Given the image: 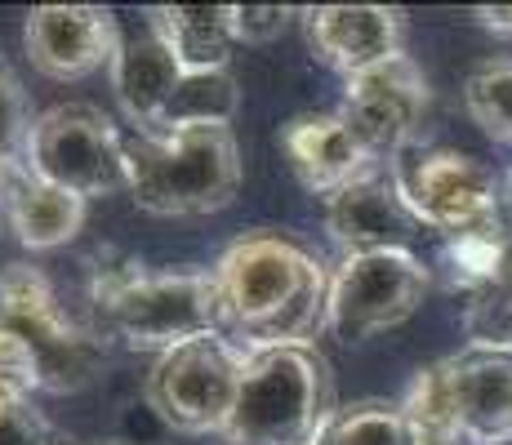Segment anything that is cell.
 <instances>
[{
    "label": "cell",
    "mask_w": 512,
    "mask_h": 445,
    "mask_svg": "<svg viewBox=\"0 0 512 445\" xmlns=\"http://www.w3.org/2000/svg\"><path fill=\"white\" fill-rule=\"evenodd\" d=\"M210 272L223 299V334L245 352L308 343L326 325V267L285 236H241Z\"/></svg>",
    "instance_id": "1"
},
{
    "label": "cell",
    "mask_w": 512,
    "mask_h": 445,
    "mask_svg": "<svg viewBox=\"0 0 512 445\" xmlns=\"http://www.w3.org/2000/svg\"><path fill=\"white\" fill-rule=\"evenodd\" d=\"M401 414L415 445H512V348L468 343L419 370Z\"/></svg>",
    "instance_id": "2"
},
{
    "label": "cell",
    "mask_w": 512,
    "mask_h": 445,
    "mask_svg": "<svg viewBox=\"0 0 512 445\" xmlns=\"http://www.w3.org/2000/svg\"><path fill=\"white\" fill-rule=\"evenodd\" d=\"M134 205L161 219H201L232 205L241 187V147L232 125H187L170 134H125Z\"/></svg>",
    "instance_id": "3"
},
{
    "label": "cell",
    "mask_w": 512,
    "mask_h": 445,
    "mask_svg": "<svg viewBox=\"0 0 512 445\" xmlns=\"http://www.w3.org/2000/svg\"><path fill=\"white\" fill-rule=\"evenodd\" d=\"M94 308L103 330L134 352H170L179 343L223 334V299L214 272H147L139 263H121L98 272Z\"/></svg>",
    "instance_id": "4"
},
{
    "label": "cell",
    "mask_w": 512,
    "mask_h": 445,
    "mask_svg": "<svg viewBox=\"0 0 512 445\" xmlns=\"http://www.w3.org/2000/svg\"><path fill=\"white\" fill-rule=\"evenodd\" d=\"M334 410V374L312 343L263 348L245 361L219 437L228 445H312Z\"/></svg>",
    "instance_id": "5"
},
{
    "label": "cell",
    "mask_w": 512,
    "mask_h": 445,
    "mask_svg": "<svg viewBox=\"0 0 512 445\" xmlns=\"http://www.w3.org/2000/svg\"><path fill=\"white\" fill-rule=\"evenodd\" d=\"M0 325L18 334L41 365V392H76L98 374L103 348L45 281V272L27 263H9L0 272Z\"/></svg>",
    "instance_id": "6"
},
{
    "label": "cell",
    "mask_w": 512,
    "mask_h": 445,
    "mask_svg": "<svg viewBox=\"0 0 512 445\" xmlns=\"http://www.w3.org/2000/svg\"><path fill=\"white\" fill-rule=\"evenodd\" d=\"M245 361H250V352L228 334L179 343L165 356H156L152 374H147V405L165 428L187 432V437L223 432Z\"/></svg>",
    "instance_id": "7"
},
{
    "label": "cell",
    "mask_w": 512,
    "mask_h": 445,
    "mask_svg": "<svg viewBox=\"0 0 512 445\" xmlns=\"http://www.w3.org/2000/svg\"><path fill=\"white\" fill-rule=\"evenodd\" d=\"M23 161L41 178L85 196V201L130 192L125 134L94 103H58L36 116Z\"/></svg>",
    "instance_id": "8"
},
{
    "label": "cell",
    "mask_w": 512,
    "mask_h": 445,
    "mask_svg": "<svg viewBox=\"0 0 512 445\" xmlns=\"http://www.w3.org/2000/svg\"><path fill=\"white\" fill-rule=\"evenodd\" d=\"M423 294H428V267L419 263V254H352L330 276L326 330L357 348L410 321Z\"/></svg>",
    "instance_id": "9"
},
{
    "label": "cell",
    "mask_w": 512,
    "mask_h": 445,
    "mask_svg": "<svg viewBox=\"0 0 512 445\" xmlns=\"http://www.w3.org/2000/svg\"><path fill=\"white\" fill-rule=\"evenodd\" d=\"M397 178L423 227L441 232L446 241H459V236L504 223L495 170L468 152H455V147L406 152L397 161Z\"/></svg>",
    "instance_id": "10"
},
{
    "label": "cell",
    "mask_w": 512,
    "mask_h": 445,
    "mask_svg": "<svg viewBox=\"0 0 512 445\" xmlns=\"http://www.w3.org/2000/svg\"><path fill=\"white\" fill-rule=\"evenodd\" d=\"M339 116L357 130L379 165H397L415 147L428 116V81L410 54H397L370 72L352 76L343 89Z\"/></svg>",
    "instance_id": "11"
},
{
    "label": "cell",
    "mask_w": 512,
    "mask_h": 445,
    "mask_svg": "<svg viewBox=\"0 0 512 445\" xmlns=\"http://www.w3.org/2000/svg\"><path fill=\"white\" fill-rule=\"evenodd\" d=\"M326 232L343 259H352V254H415V241L428 227L401 192L397 165H374L326 201Z\"/></svg>",
    "instance_id": "12"
},
{
    "label": "cell",
    "mask_w": 512,
    "mask_h": 445,
    "mask_svg": "<svg viewBox=\"0 0 512 445\" xmlns=\"http://www.w3.org/2000/svg\"><path fill=\"white\" fill-rule=\"evenodd\" d=\"M121 27L94 5H41L27 14L23 45L32 67L49 81H85L112 67Z\"/></svg>",
    "instance_id": "13"
},
{
    "label": "cell",
    "mask_w": 512,
    "mask_h": 445,
    "mask_svg": "<svg viewBox=\"0 0 512 445\" xmlns=\"http://www.w3.org/2000/svg\"><path fill=\"white\" fill-rule=\"evenodd\" d=\"M107 76H112V94H116V103H121V112L130 116L134 130H143V134H161L165 112H170L174 94H179L187 81L183 63L170 54L161 32L147 23V14L139 27H121V41H116Z\"/></svg>",
    "instance_id": "14"
},
{
    "label": "cell",
    "mask_w": 512,
    "mask_h": 445,
    "mask_svg": "<svg viewBox=\"0 0 512 445\" xmlns=\"http://www.w3.org/2000/svg\"><path fill=\"white\" fill-rule=\"evenodd\" d=\"M303 27H308L312 54L348 81L397 58L401 36H406L401 9L388 5H317L303 9Z\"/></svg>",
    "instance_id": "15"
},
{
    "label": "cell",
    "mask_w": 512,
    "mask_h": 445,
    "mask_svg": "<svg viewBox=\"0 0 512 445\" xmlns=\"http://www.w3.org/2000/svg\"><path fill=\"white\" fill-rule=\"evenodd\" d=\"M281 152H285V161H290V170L299 174V183L308 187V192L326 196V201L379 165L370 156V147L361 143L357 130H352L339 112L294 116L281 130Z\"/></svg>",
    "instance_id": "16"
},
{
    "label": "cell",
    "mask_w": 512,
    "mask_h": 445,
    "mask_svg": "<svg viewBox=\"0 0 512 445\" xmlns=\"http://www.w3.org/2000/svg\"><path fill=\"white\" fill-rule=\"evenodd\" d=\"M0 210H5V223L14 227L18 245H27V250H58V245H67L85 227L90 201L41 178L27 161H18L5 174V187H0Z\"/></svg>",
    "instance_id": "17"
},
{
    "label": "cell",
    "mask_w": 512,
    "mask_h": 445,
    "mask_svg": "<svg viewBox=\"0 0 512 445\" xmlns=\"http://www.w3.org/2000/svg\"><path fill=\"white\" fill-rule=\"evenodd\" d=\"M147 23L161 32L183 72H228L232 49L241 45L232 5H156L147 9Z\"/></svg>",
    "instance_id": "18"
},
{
    "label": "cell",
    "mask_w": 512,
    "mask_h": 445,
    "mask_svg": "<svg viewBox=\"0 0 512 445\" xmlns=\"http://www.w3.org/2000/svg\"><path fill=\"white\" fill-rule=\"evenodd\" d=\"M312 445H415L401 405L388 401H357L334 410V419L321 428Z\"/></svg>",
    "instance_id": "19"
},
{
    "label": "cell",
    "mask_w": 512,
    "mask_h": 445,
    "mask_svg": "<svg viewBox=\"0 0 512 445\" xmlns=\"http://www.w3.org/2000/svg\"><path fill=\"white\" fill-rule=\"evenodd\" d=\"M468 112L495 143L512 147V58L499 63H481L468 76Z\"/></svg>",
    "instance_id": "20"
},
{
    "label": "cell",
    "mask_w": 512,
    "mask_h": 445,
    "mask_svg": "<svg viewBox=\"0 0 512 445\" xmlns=\"http://www.w3.org/2000/svg\"><path fill=\"white\" fill-rule=\"evenodd\" d=\"M32 112H27V94L18 76L0 63V178L14 170L27 156V138H32Z\"/></svg>",
    "instance_id": "21"
},
{
    "label": "cell",
    "mask_w": 512,
    "mask_h": 445,
    "mask_svg": "<svg viewBox=\"0 0 512 445\" xmlns=\"http://www.w3.org/2000/svg\"><path fill=\"white\" fill-rule=\"evenodd\" d=\"M41 392V365L9 325H0V405H27Z\"/></svg>",
    "instance_id": "22"
},
{
    "label": "cell",
    "mask_w": 512,
    "mask_h": 445,
    "mask_svg": "<svg viewBox=\"0 0 512 445\" xmlns=\"http://www.w3.org/2000/svg\"><path fill=\"white\" fill-rule=\"evenodd\" d=\"M294 9L285 5H232V27L241 45H272L290 27Z\"/></svg>",
    "instance_id": "23"
},
{
    "label": "cell",
    "mask_w": 512,
    "mask_h": 445,
    "mask_svg": "<svg viewBox=\"0 0 512 445\" xmlns=\"http://www.w3.org/2000/svg\"><path fill=\"white\" fill-rule=\"evenodd\" d=\"M0 445H54V432L27 405H0Z\"/></svg>",
    "instance_id": "24"
},
{
    "label": "cell",
    "mask_w": 512,
    "mask_h": 445,
    "mask_svg": "<svg viewBox=\"0 0 512 445\" xmlns=\"http://www.w3.org/2000/svg\"><path fill=\"white\" fill-rule=\"evenodd\" d=\"M477 18L490 32H512V9H477Z\"/></svg>",
    "instance_id": "25"
},
{
    "label": "cell",
    "mask_w": 512,
    "mask_h": 445,
    "mask_svg": "<svg viewBox=\"0 0 512 445\" xmlns=\"http://www.w3.org/2000/svg\"><path fill=\"white\" fill-rule=\"evenodd\" d=\"M54 445H58V441H54ZM103 445H121V441H103Z\"/></svg>",
    "instance_id": "26"
},
{
    "label": "cell",
    "mask_w": 512,
    "mask_h": 445,
    "mask_svg": "<svg viewBox=\"0 0 512 445\" xmlns=\"http://www.w3.org/2000/svg\"><path fill=\"white\" fill-rule=\"evenodd\" d=\"M0 219H5V210H0Z\"/></svg>",
    "instance_id": "27"
}]
</instances>
